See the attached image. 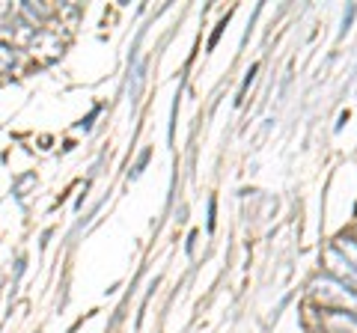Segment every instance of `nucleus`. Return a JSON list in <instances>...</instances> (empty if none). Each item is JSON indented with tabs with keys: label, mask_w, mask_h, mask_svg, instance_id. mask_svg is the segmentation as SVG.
<instances>
[{
	"label": "nucleus",
	"mask_w": 357,
	"mask_h": 333,
	"mask_svg": "<svg viewBox=\"0 0 357 333\" xmlns=\"http://www.w3.org/2000/svg\"><path fill=\"white\" fill-rule=\"evenodd\" d=\"M9 63H13V51H9L6 45H0V69H6Z\"/></svg>",
	"instance_id": "3"
},
{
	"label": "nucleus",
	"mask_w": 357,
	"mask_h": 333,
	"mask_svg": "<svg viewBox=\"0 0 357 333\" xmlns=\"http://www.w3.org/2000/svg\"><path fill=\"white\" fill-rule=\"evenodd\" d=\"M340 250H342L345 259H351L349 265H354V268H357V244H354L351 238H342V241H340Z\"/></svg>",
	"instance_id": "2"
},
{
	"label": "nucleus",
	"mask_w": 357,
	"mask_h": 333,
	"mask_svg": "<svg viewBox=\"0 0 357 333\" xmlns=\"http://www.w3.org/2000/svg\"><path fill=\"white\" fill-rule=\"evenodd\" d=\"M328 262H331V268H333V271H340V274H342V280H349L351 286H357V268H351L349 259H342V256H340V250H331V253H328Z\"/></svg>",
	"instance_id": "1"
}]
</instances>
